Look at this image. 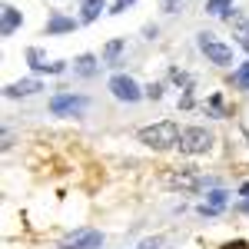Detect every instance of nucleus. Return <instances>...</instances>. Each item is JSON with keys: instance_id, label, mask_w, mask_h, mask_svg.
<instances>
[{"instance_id": "obj_1", "label": "nucleus", "mask_w": 249, "mask_h": 249, "mask_svg": "<svg viewBox=\"0 0 249 249\" xmlns=\"http://www.w3.org/2000/svg\"><path fill=\"white\" fill-rule=\"evenodd\" d=\"M179 126L173 120H163V123H153V126H143L140 130V143H146L150 150H170L179 143Z\"/></svg>"}, {"instance_id": "obj_2", "label": "nucleus", "mask_w": 249, "mask_h": 249, "mask_svg": "<svg viewBox=\"0 0 249 249\" xmlns=\"http://www.w3.org/2000/svg\"><path fill=\"white\" fill-rule=\"evenodd\" d=\"M176 146H179V153H186V156H199L213 146V133L206 126H186L179 133V143Z\"/></svg>"}, {"instance_id": "obj_3", "label": "nucleus", "mask_w": 249, "mask_h": 249, "mask_svg": "<svg viewBox=\"0 0 249 249\" xmlns=\"http://www.w3.org/2000/svg\"><path fill=\"white\" fill-rule=\"evenodd\" d=\"M90 107V100L80 93H57L50 96V113L53 116H83Z\"/></svg>"}, {"instance_id": "obj_4", "label": "nucleus", "mask_w": 249, "mask_h": 249, "mask_svg": "<svg viewBox=\"0 0 249 249\" xmlns=\"http://www.w3.org/2000/svg\"><path fill=\"white\" fill-rule=\"evenodd\" d=\"M110 93H113V100H120V103H136L140 96H146L140 90V83H136L133 77H126V73H113V77H110Z\"/></svg>"}, {"instance_id": "obj_5", "label": "nucleus", "mask_w": 249, "mask_h": 249, "mask_svg": "<svg viewBox=\"0 0 249 249\" xmlns=\"http://www.w3.org/2000/svg\"><path fill=\"white\" fill-rule=\"evenodd\" d=\"M199 50H203V53H206V60H210V63H216V67H230V63H232V47L219 43L213 34H199Z\"/></svg>"}, {"instance_id": "obj_6", "label": "nucleus", "mask_w": 249, "mask_h": 249, "mask_svg": "<svg viewBox=\"0 0 249 249\" xmlns=\"http://www.w3.org/2000/svg\"><path fill=\"white\" fill-rule=\"evenodd\" d=\"M103 246V232L96 230H73L70 236L60 239V249H100Z\"/></svg>"}, {"instance_id": "obj_7", "label": "nucleus", "mask_w": 249, "mask_h": 249, "mask_svg": "<svg viewBox=\"0 0 249 249\" xmlns=\"http://www.w3.org/2000/svg\"><path fill=\"white\" fill-rule=\"evenodd\" d=\"M27 63H30L37 73H53V77L67 70V63H60V60H47V53H43L40 47H30V50H27Z\"/></svg>"}, {"instance_id": "obj_8", "label": "nucleus", "mask_w": 249, "mask_h": 249, "mask_svg": "<svg viewBox=\"0 0 249 249\" xmlns=\"http://www.w3.org/2000/svg\"><path fill=\"white\" fill-rule=\"evenodd\" d=\"M170 186H179V190H206L213 186V179H203V176H196L193 170H179L170 176Z\"/></svg>"}, {"instance_id": "obj_9", "label": "nucleus", "mask_w": 249, "mask_h": 249, "mask_svg": "<svg viewBox=\"0 0 249 249\" xmlns=\"http://www.w3.org/2000/svg\"><path fill=\"white\" fill-rule=\"evenodd\" d=\"M226 20H230V27H232V37H236V43H239L243 50H249V17L243 14V10H232Z\"/></svg>"}, {"instance_id": "obj_10", "label": "nucleus", "mask_w": 249, "mask_h": 249, "mask_svg": "<svg viewBox=\"0 0 249 249\" xmlns=\"http://www.w3.org/2000/svg\"><path fill=\"white\" fill-rule=\"evenodd\" d=\"M226 199H230L226 190H210L206 193V203H199V216H219L223 206H226Z\"/></svg>"}, {"instance_id": "obj_11", "label": "nucleus", "mask_w": 249, "mask_h": 249, "mask_svg": "<svg viewBox=\"0 0 249 249\" xmlns=\"http://www.w3.org/2000/svg\"><path fill=\"white\" fill-rule=\"evenodd\" d=\"M37 90H43V83L37 77H27V80H17V83H7L3 93L10 96V100H17V96H34Z\"/></svg>"}, {"instance_id": "obj_12", "label": "nucleus", "mask_w": 249, "mask_h": 249, "mask_svg": "<svg viewBox=\"0 0 249 249\" xmlns=\"http://www.w3.org/2000/svg\"><path fill=\"white\" fill-rule=\"evenodd\" d=\"M73 73H77V77H96V73H100L96 57L93 53H80V57L73 60Z\"/></svg>"}, {"instance_id": "obj_13", "label": "nucleus", "mask_w": 249, "mask_h": 249, "mask_svg": "<svg viewBox=\"0 0 249 249\" xmlns=\"http://www.w3.org/2000/svg\"><path fill=\"white\" fill-rule=\"evenodd\" d=\"M70 30H77V20H73V17H60V14H53V17L47 20V37L70 34Z\"/></svg>"}, {"instance_id": "obj_14", "label": "nucleus", "mask_w": 249, "mask_h": 249, "mask_svg": "<svg viewBox=\"0 0 249 249\" xmlns=\"http://www.w3.org/2000/svg\"><path fill=\"white\" fill-rule=\"evenodd\" d=\"M20 23H23V17H20V10L7 3V7H3V23H0V34H3V37H10L14 30H20Z\"/></svg>"}, {"instance_id": "obj_15", "label": "nucleus", "mask_w": 249, "mask_h": 249, "mask_svg": "<svg viewBox=\"0 0 249 249\" xmlns=\"http://www.w3.org/2000/svg\"><path fill=\"white\" fill-rule=\"evenodd\" d=\"M103 10H107V0H83V7H80V23H93V20H100Z\"/></svg>"}, {"instance_id": "obj_16", "label": "nucleus", "mask_w": 249, "mask_h": 249, "mask_svg": "<svg viewBox=\"0 0 249 249\" xmlns=\"http://www.w3.org/2000/svg\"><path fill=\"white\" fill-rule=\"evenodd\" d=\"M230 83L236 87V90H249V60H246V63H239V67L232 70Z\"/></svg>"}, {"instance_id": "obj_17", "label": "nucleus", "mask_w": 249, "mask_h": 249, "mask_svg": "<svg viewBox=\"0 0 249 249\" xmlns=\"http://www.w3.org/2000/svg\"><path fill=\"white\" fill-rule=\"evenodd\" d=\"M206 14H213V17H230L232 0H206Z\"/></svg>"}, {"instance_id": "obj_18", "label": "nucleus", "mask_w": 249, "mask_h": 249, "mask_svg": "<svg viewBox=\"0 0 249 249\" xmlns=\"http://www.w3.org/2000/svg\"><path fill=\"white\" fill-rule=\"evenodd\" d=\"M206 110H210V113H216V116H226V107H223V96H210V100H206Z\"/></svg>"}, {"instance_id": "obj_19", "label": "nucleus", "mask_w": 249, "mask_h": 249, "mask_svg": "<svg viewBox=\"0 0 249 249\" xmlns=\"http://www.w3.org/2000/svg\"><path fill=\"white\" fill-rule=\"evenodd\" d=\"M120 50H123V40H113V43H107V50H103V57L110 60V63H116V57H120Z\"/></svg>"}, {"instance_id": "obj_20", "label": "nucleus", "mask_w": 249, "mask_h": 249, "mask_svg": "<svg viewBox=\"0 0 249 249\" xmlns=\"http://www.w3.org/2000/svg\"><path fill=\"white\" fill-rule=\"evenodd\" d=\"M170 80H173V83H179V87H193V77H190V73H183V70H176V67L170 70Z\"/></svg>"}, {"instance_id": "obj_21", "label": "nucleus", "mask_w": 249, "mask_h": 249, "mask_svg": "<svg viewBox=\"0 0 249 249\" xmlns=\"http://www.w3.org/2000/svg\"><path fill=\"white\" fill-rule=\"evenodd\" d=\"M143 93L150 96V100H163V83H150V87H146Z\"/></svg>"}, {"instance_id": "obj_22", "label": "nucleus", "mask_w": 249, "mask_h": 249, "mask_svg": "<svg viewBox=\"0 0 249 249\" xmlns=\"http://www.w3.org/2000/svg\"><path fill=\"white\" fill-rule=\"evenodd\" d=\"M160 7H163L166 14H176V10L183 7V0H160Z\"/></svg>"}, {"instance_id": "obj_23", "label": "nucleus", "mask_w": 249, "mask_h": 249, "mask_svg": "<svg viewBox=\"0 0 249 249\" xmlns=\"http://www.w3.org/2000/svg\"><path fill=\"white\" fill-rule=\"evenodd\" d=\"M136 0H113V7H110V14H123L126 7H133Z\"/></svg>"}, {"instance_id": "obj_24", "label": "nucleus", "mask_w": 249, "mask_h": 249, "mask_svg": "<svg viewBox=\"0 0 249 249\" xmlns=\"http://www.w3.org/2000/svg\"><path fill=\"white\" fill-rule=\"evenodd\" d=\"M239 193H243V196H246V199H243V203H239V213H249V183H246V186H243V190H239Z\"/></svg>"}, {"instance_id": "obj_25", "label": "nucleus", "mask_w": 249, "mask_h": 249, "mask_svg": "<svg viewBox=\"0 0 249 249\" xmlns=\"http://www.w3.org/2000/svg\"><path fill=\"white\" fill-rule=\"evenodd\" d=\"M223 249H249V246H246V243H243V239H236V243H226V246H223Z\"/></svg>"}]
</instances>
